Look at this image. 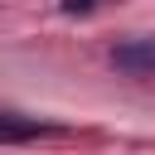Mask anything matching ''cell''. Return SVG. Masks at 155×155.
<instances>
[{
  "label": "cell",
  "instance_id": "1",
  "mask_svg": "<svg viewBox=\"0 0 155 155\" xmlns=\"http://www.w3.org/2000/svg\"><path fill=\"white\" fill-rule=\"evenodd\" d=\"M111 68L131 73V78H150L155 73V39H126L111 48Z\"/></svg>",
  "mask_w": 155,
  "mask_h": 155
},
{
  "label": "cell",
  "instance_id": "2",
  "mask_svg": "<svg viewBox=\"0 0 155 155\" xmlns=\"http://www.w3.org/2000/svg\"><path fill=\"white\" fill-rule=\"evenodd\" d=\"M44 126L39 121H19V116H0V145H19V140H34Z\"/></svg>",
  "mask_w": 155,
  "mask_h": 155
},
{
  "label": "cell",
  "instance_id": "3",
  "mask_svg": "<svg viewBox=\"0 0 155 155\" xmlns=\"http://www.w3.org/2000/svg\"><path fill=\"white\" fill-rule=\"evenodd\" d=\"M68 10L78 15V10H92V0H68Z\"/></svg>",
  "mask_w": 155,
  "mask_h": 155
}]
</instances>
